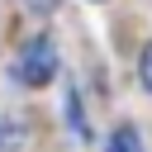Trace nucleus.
<instances>
[{
    "label": "nucleus",
    "mask_w": 152,
    "mask_h": 152,
    "mask_svg": "<svg viewBox=\"0 0 152 152\" xmlns=\"http://www.w3.org/2000/svg\"><path fill=\"white\" fill-rule=\"evenodd\" d=\"M57 76V48H52V38H28L24 48H19V57H14V81H24V86H43V81H52Z\"/></svg>",
    "instance_id": "1"
},
{
    "label": "nucleus",
    "mask_w": 152,
    "mask_h": 152,
    "mask_svg": "<svg viewBox=\"0 0 152 152\" xmlns=\"http://www.w3.org/2000/svg\"><path fill=\"white\" fill-rule=\"evenodd\" d=\"M24 138H28V128H24L19 119H5V114H0V152H19Z\"/></svg>",
    "instance_id": "2"
},
{
    "label": "nucleus",
    "mask_w": 152,
    "mask_h": 152,
    "mask_svg": "<svg viewBox=\"0 0 152 152\" xmlns=\"http://www.w3.org/2000/svg\"><path fill=\"white\" fill-rule=\"evenodd\" d=\"M109 152H142V133H138L133 124L114 128V138H109Z\"/></svg>",
    "instance_id": "3"
},
{
    "label": "nucleus",
    "mask_w": 152,
    "mask_h": 152,
    "mask_svg": "<svg viewBox=\"0 0 152 152\" xmlns=\"http://www.w3.org/2000/svg\"><path fill=\"white\" fill-rule=\"evenodd\" d=\"M138 66H142V86H147V90H152V43H147V48H142V62H138Z\"/></svg>",
    "instance_id": "4"
},
{
    "label": "nucleus",
    "mask_w": 152,
    "mask_h": 152,
    "mask_svg": "<svg viewBox=\"0 0 152 152\" xmlns=\"http://www.w3.org/2000/svg\"><path fill=\"white\" fill-rule=\"evenodd\" d=\"M24 5H28L33 14H52V10H57V0H24Z\"/></svg>",
    "instance_id": "5"
}]
</instances>
